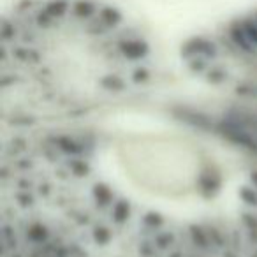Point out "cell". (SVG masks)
<instances>
[{"instance_id":"3957f363","label":"cell","mask_w":257,"mask_h":257,"mask_svg":"<svg viewBox=\"0 0 257 257\" xmlns=\"http://www.w3.org/2000/svg\"><path fill=\"white\" fill-rule=\"evenodd\" d=\"M182 57L211 85L257 97V9L192 37Z\"/></svg>"},{"instance_id":"7a4b0ae2","label":"cell","mask_w":257,"mask_h":257,"mask_svg":"<svg viewBox=\"0 0 257 257\" xmlns=\"http://www.w3.org/2000/svg\"><path fill=\"white\" fill-rule=\"evenodd\" d=\"M79 136L4 147L2 257H168L164 217L104 173Z\"/></svg>"},{"instance_id":"277c9868","label":"cell","mask_w":257,"mask_h":257,"mask_svg":"<svg viewBox=\"0 0 257 257\" xmlns=\"http://www.w3.org/2000/svg\"><path fill=\"white\" fill-rule=\"evenodd\" d=\"M206 241H208V224H206ZM204 257H206V250H204Z\"/></svg>"},{"instance_id":"6da1fadb","label":"cell","mask_w":257,"mask_h":257,"mask_svg":"<svg viewBox=\"0 0 257 257\" xmlns=\"http://www.w3.org/2000/svg\"><path fill=\"white\" fill-rule=\"evenodd\" d=\"M2 104L15 123L88 116L143 90L147 36L100 0H22L2 20Z\"/></svg>"}]
</instances>
